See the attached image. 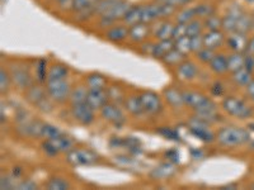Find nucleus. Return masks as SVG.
Returning <instances> with one entry per match:
<instances>
[{"mask_svg": "<svg viewBox=\"0 0 254 190\" xmlns=\"http://www.w3.org/2000/svg\"><path fill=\"white\" fill-rule=\"evenodd\" d=\"M98 155L88 148H72L66 153V162L72 166H89L97 164Z\"/></svg>", "mask_w": 254, "mask_h": 190, "instance_id": "obj_7", "label": "nucleus"}, {"mask_svg": "<svg viewBox=\"0 0 254 190\" xmlns=\"http://www.w3.org/2000/svg\"><path fill=\"white\" fill-rule=\"evenodd\" d=\"M70 112L72 118L75 119L81 126H90L94 122V109L90 107L87 101L76 104H70Z\"/></svg>", "mask_w": 254, "mask_h": 190, "instance_id": "obj_9", "label": "nucleus"}, {"mask_svg": "<svg viewBox=\"0 0 254 190\" xmlns=\"http://www.w3.org/2000/svg\"><path fill=\"white\" fill-rule=\"evenodd\" d=\"M122 147H126L128 152L135 153V155L141 152V143L135 137H126V139H124V146Z\"/></svg>", "mask_w": 254, "mask_h": 190, "instance_id": "obj_42", "label": "nucleus"}, {"mask_svg": "<svg viewBox=\"0 0 254 190\" xmlns=\"http://www.w3.org/2000/svg\"><path fill=\"white\" fill-rule=\"evenodd\" d=\"M231 188H237L235 184H230V185H226V187H222L221 189H231Z\"/></svg>", "mask_w": 254, "mask_h": 190, "instance_id": "obj_60", "label": "nucleus"}, {"mask_svg": "<svg viewBox=\"0 0 254 190\" xmlns=\"http://www.w3.org/2000/svg\"><path fill=\"white\" fill-rule=\"evenodd\" d=\"M165 157L168 158V161L174 162V164H177V162L179 161V155L176 150L167 151V152H165Z\"/></svg>", "mask_w": 254, "mask_h": 190, "instance_id": "obj_55", "label": "nucleus"}, {"mask_svg": "<svg viewBox=\"0 0 254 190\" xmlns=\"http://www.w3.org/2000/svg\"><path fill=\"white\" fill-rule=\"evenodd\" d=\"M125 108L131 115L133 117H139V115L144 114V107H142L141 103V98H140V95H130V96H127L126 100L124 103Z\"/></svg>", "mask_w": 254, "mask_h": 190, "instance_id": "obj_26", "label": "nucleus"}, {"mask_svg": "<svg viewBox=\"0 0 254 190\" xmlns=\"http://www.w3.org/2000/svg\"><path fill=\"white\" fill-rule=\"evenodd\" d=\"M186 60V55L182 52H179L177 48H173L171 52H168L167 55L163 58V63L169 67H177L179 63H182Z\"/></svg>", "mask_w": 254, "mask_h": 190, "instance_id": "obj_32", "label": "nucleus"}, {"mask_svg": "<svg viewBox=\"0 0 254 190\" xmlns=\"http://www.w3.org/2000/svg\"><path fill=\"white\" fill-rule=\"evenodd\" d=\"M174 47H176V41L173 38H171V40H158V42L154 45L153 57L162 61L168 52H171Z\"/></svg>", "mask_w": 254, "mask_h": 190, "instance_id": "obj_23", "label": "nucleus"}, {"mask_svg": "<svg viewBox=\"0 0 254 190\" xmlns=\"http://www.w3.org/2000/svg\"><path fill=\"white\" fill-rule=\"evenodd\" d=\"M186 36H187V24L176 23L173 31V40L177 41L179 40V38L186 37Z\"/></svg>", "mask_w": 254, "mask_h": 190, "instance_id": "obj_50", "label": "nucleus"}, {"mask_svg": "<svg viewBox=\"0 0 254 190\" xmlns=\"http://www.w3.org/2000/svg\"><path fill=\"white\" fill-rule=\"evenodd\" d=\"M10 81H12L10 74L4 69L0 70V92H1V94H5L8 92Z\"/></svg>", "mask_w": 254, "mask_h": 190, "instance_id": "obj_45", "label": "nucleus"}, {"mask_svg": "<svg viewBox=\"0 0 254 190\" xmlns=\"http://www.w3.org/2000/svg\"><path fill=\"white\" fill-rule=\"evenodd\" d=\"M174 48L178 49L179 52H182L183 55H188L190 52H192L190 51V38L188 36H186V37L177 40Z\"/></svg>", "mask_w": 254, "mask_h": 190, "instance_id": "obj_44", "label": "nucleus"}, {"mask_svg": "<svg viewBox=\"0 0 254 190\" xmlns=\"http://www.w3.org/2000/svg\"><path fill=\"white\" fill-rule=\"evenodd\" d=\"M154 45L155 44H153V42H150V41H144L142 44L139 45L140 53H142V55H145V56H147V55L153 56Z\"/></svg>", "mask_w": 254, "mask_h": 190, "instance_id": "obj_51", "label": "nucleus"}, {"mask_svg": "<svg viewBox=\"0 0 254 190\" xmlns=\"http://www.w3.org/2000/svg\"><path fill=\"white\" fill-rule=\"evenodd\" d=\"M60 135H63V132H61V130L59 127L50 123H44V126H42V132H41V137H42V139H55V137H58V136Z\"/></svg>", "mask_w": 254, "mask_h": 190, "instance_id": "obj_38", "label": "nucleus"}, {"mask_svg": "<svg viewBox=\"0 0 254 190\" xmlns=\"http://www.w3.org/2000/svg\"><path fill=\"white\" fill-rule=\"evenodd\" d=\"M226 41L225 33L222 32V29L219 31H207L203 33V42H205V47L210 49H217L224 45Z\"/></svg>", "mask_w": 254, "mask_h": 190, "instance_id": "obj_20", "label": "nucleus"}, {"mask_svg": "<svg viewBox=\"0 0 254 190\" xmlns=\"http://www.w3.org/2000/svg\"><path fill=\"white\" fill-rule=\"evenodd\" d=\"M141 98L142 107H144V112L149 115H156L163 110L162 99L156 94L155 92L151 90H145L140 94Z\"/></svg>", "mask_w": 254, "mask_h": 190, "instance_id": "obj_12", "label": "nucleus"}, {"mask_svg": "<svg viewBox=\"0 0 254 190\" xmlns=\"http://www.w3.org/2000/svg\"><path fill=\"white\" fill-rule=\"evenodd\" d=\"M246 90H247V95L249 96V99H251L252 101H254V80L252 81L248 87L246 88Z\"/></svg>", "mask_w": 254, "mask_h": 190, "instance_id": "obj_57", "label": "nucleus"}, {"mask_svg": "<svg viewBox=\"0 0 254 190\" xmlns=\"http://www.w3.org/2000/svg\"><path fill=\"white\" fill-rule=\"evenodd\" d=\"M85 87L89 90L107 89V79L98 72H92L85 79Z\"/></svg>", "mask_w": 254, "mask_h": 190, "instance_id": "obj_27", "label": "nucleus"}, {"mask_svg": "<svg viewBox=\"0 0 254 190\" xmlns=\"http://www.w3.org/2000/svg\"><path fill=\"white\" fill-rule=\"evenodd\" d=\"M22 174H23V170H22V169H20L19 166L13 167V170H12V176H13V178L15 179V180H17V179H19L20 176H22Z\"/></svg>", "mask_w": 254, "mask_h": 190, "instance_id": "obj_59", "label": "nucleus"}, {"mask_svg": "<svg viewBox=\"0 0 254 190\" xmlns=\"http://www.w3.org/2000/svg\"><path fill=\"white\" fill-rule=\"evenodd\" d=\"M72 1L74 0H58L56 3L59 4L60 9H63V10H71Z\"/></svg>", "mask_w": 254, "mask_h": 190, "instance_id": "obj_56", "label": "nucleus"}, {"mask_svg": "<svg viewBox=\"0 0 254 190\" xmlns=\"http://www.w3.org/2000/svg\"><path fill=\"white\" fill-rule=\"evenodd\" d=\"M140 22H141V5L131 6L122 19V23L126 24L127 27H131L136 23H140Z\"/></svg>", "mask_w": 254, "mask_h": 190, "instance_id": "obj_28", "label": "nucleus"}, {"mask_svg": "<svg viewBox=\"0 0 254 190\" xmlns=\"http://www.w3.org/2000/svg\"><path fill=\"white\" fill-rule=\"evenodd\" d=\"M156 1H158V3H162V4H169V1H171V0H156Z\"/></svg>", "mask_w": 254, "mask_h": 190, "instance_id": "obj_61", "label": "nucleus"}, {"mask_svg": "<svg viewBox=\"0 0 254 190\" xmlns=\"http://www.w3.org/2000/svg\"><path fill=\"white\" fill-rule=\"evenodd\" d=\"M183 100L187 107L192 108V109H197L201 105L206 103L208 100V98L206 95L201 94L198 92H192V90H185L183 92Z\"/></svg>", "mask_w": 254, "mask_h": 190, "instance_id": "obj_21", "label": "nucleus"}, {"mask_svg": "<svg viewBox=\"0 0 254 190\" xmlns=\"http://www.w3.org/2000/svg\"><path fill=\"white\" fill-rule=\"evenodd\" d=\"M45 188L49 190H67L70 189V183L64 178H51L49 182L45 184Z\"/></svg>", "mask_w": 254, "mask_h": 190, "instance_id": "obj_34", "label": "nucleus"}, {"mask_svg": "<svg viewBox=\"0 0 254 190\" xmlns=\"http://www.w3.org/2000/svg\"><path fill=\"white\" fill-rule=\"evenodd\" d=\"M196 55L197 58H198L202 63H210V61L212 60V57L215 56V51L214 49H210L207 48V47H205V48L201 49V51H199L198 53H196Z\"/></svg>", "mask_w": 254, "mask_h": 190, "instance_id": "obj_49", "label": "nucleus"}, {"mask_svg": "<svg viewBox=\"0 0 254 190\" xmlns=\"http://www.w3.org/2000/svg\"><path fill=\"white\" fill-rule=\"evenodd\" d=\"M107 93H108V99H110V101H112V103L119 104L120 105V104L125 103V100H126L125 93L122 92L121 88L110 87L107 88Z\"/></svg>", "mask_w": 254, "mask_h": 190, "instance_id": "obj_36", "label": "nucleus"}, {"mask_svg": "<svg viewBox=\"0 0 254 190\" xmlns=\"http://www.w3.org/2000/svg\"><path fill=\"white\" fill-rule=\"evenodd\" d=\"M108 93L107 89H101V90H89L88 89V96H87V103L89 104L90 107L94 110H101L104 104L108 103Z\"/></svg>", "mask_w": 254, "mask_h": 190, "instance_id": "obj_19", "label": "nucleus"}, {"mask_svg": "<svg viewBox=\"0 0 254 190\" xmlns=\"http://www.w3.org/2000/svg\"><path fill=\"white\" fill-rule=\"evenodd\" d=\"M243 14H244V10H242L239 6L231 8L226 13L225 17H222V31L226 32V33L237 32V24Z\"/></svg>", "mask_w": 254, "mask_h": 190, "instance_id": "obj_16", "label": "nucleus"}, {"mask_svg": "<svg viewBox=\"0 0 254 190\" xmlns=\"http://www.w3.org/2000/svg\"><path fill=\"white\" fill-rule=\"evenodd\" d=\"M203 29H205V27H203L202 19L196 18V19H193L187 24V36L188 37H193V36L197 35H202Z\"/></svg>", "mask_w": 254, "mask_h": 190, "instance_id": "obj_37", "label": "nucleus"}, {"mask_svg": "<svg viewBox=\"0 0 254 190\" xmlns=\"http://www.w3.org/2000/svg\"><path fill=\"white\" fill-rule=\"evenodd\" d=\"M190 38V51L193 53H198L202 48H205V42H203V33L202 35L193 36Z\"/></svg>", "mask_w": 254, "mask_h": 190, "instance_id": "obj_46", "label": "nucleus"}, {"mask_svg": "<svg viewBox=\"0 0 254 190\" xmlns=\"http://www.w3.org/2000/svg\"><path fill=\"white\" fill-rule=\"evenodd\" d=\"M246 53L254 56V36L252 38H249V42H248V46H247Z\"/></svg>", "mask_w": 254, "mask_h": 190, "instance_id": "obj_58", "label": "nucleus"}, {"mask_svg": "<svg viewBox=\"0 0 254 190\" xmlns=\"http://www.w3.org/2000/svg\"><path fill=\"white\" fill-rule=\"evenodd\" d=\"M208 66H210L211 71L215 72L216 75H224V74L229 72L228 56H225L224 53H215L212 60L208 63Z\"/></svg>", "mask_w": 254, "mask_h": 190, "instance_id": "obj_25", "label": "nucleus"}, {"mask_svg": "<svg viewBox=\"0 0 254 190\" xmlns=\"http://www.w3.org/2000/svg\"><path fill=\"white\" fill-rule=\"evenodd\" d=\"M222 109L229 115L238 119H248L253 115V108L243 99L235 96H228L222 101Z\"/></svg>", "mask_w": 254, "mask_h": 190, "instance_id": "obj_3", "label": "nucleus"}, {"mask_svg": "<svg viewBox=\"0 0 254 190\" xmlns=\"http://www.w3.org/2000/svg\"><path fill=\"white\" fill-rule=\"evenodd\" d=\"M252 26H253V24H252V17L244 12V14L240 17L239 22H238V24H237V31L248 35V32L251 31Z\"/></svg>", "mask_w": 254, "mask_h": 190, "instance_id": "obj_43", "label": "nucleus"}, {"mask_svg": "<svg viewBox=\"0 0 254 190\" xmlns=\"http://www.w3.org/2000/svg\"><path fill=\"white\" fill-rule=\"evenodd\" d=\"M149 36H151L150 24L140 22L133 26L128 27V41L135 45L142 44L144 41H147Z\"/></svg>", "mask_w": 254, "mask_h": 190, "instance_id": "obj_13", "label": "nucleus"}, {"mask_svg": "<svg viewBox=\"0 0 254 190\" xmlns=\"http://www.w3.org/2000/svg\"><path fill=\"white\" fill-rule=\"evenodd\" d=\"M99 0H74L71 12L75 13L78 22H85L92 15L97 14V5Z\"/></svg>", "mask_w": 254, "mask_h": 190, "instance_id": "obj_8", "label": "nucleus"}, {"mask_svg": "<svg viewBox=\"0 0 254 190\" xmlns=\"http://www.w3.org/2000/svg\"><path fill=\"white\" fill-rule=\"evenodd\" d=\"M88 96V88L87 87H78L74 90H71V94H70V104H76V103H83V101H87Z\"/></svg>", "mask_w": 254, "mask_h": 190, "instance_id": "obj_35", "label": "nucleus"}, {"mask_svg": "<svg viewBox=\"0 0 254 190\" xmlns=\"http://www.w3.org/2000/svg\"><path fill=\"white\" fill-rule=\"evenodd\" d=\"M119 0H99L98 5H97V15L101 17L104 13H107Z\"/></svg>", "mask_w": 254, "mask_h": 190, "instance_id": "obj_47", "label": "nucleus"}, {"mask_svg": "<svg viewBox=\"0 0 254 190\" xmlns=\"http://www.w3.org/2000/svg\"><path fill=\"white\" fill-rule=\"evenodd\" d=\"M216 141L224 147H237L251 142V133L242 127H224L217 132Z\"/></svg>", "mask_w": 254, "mask_h": 190, "instance_id": "obj_1", "label": "nucleus"}, {"mask_svg": "<svg viewBox=\"0 0 254 190\" xmlns=\"http://www.w3.org/2000/svg\"><path fill=\"white\" fill-rule=\"evenodd\" d=\"M156 132L169 141L181 142V136H179L178 131L172 128V127H160L159 130H156Z\"/></svg>", "mask_w": 254, "mask_h": 190, "instance_id": "obj_41", "label": "nucleus"}, {"mask_svg": "<svg viewBox=\"0 0 254 190\" xmlns=\"http://www.w3.org/2000/svg\"><path fill=\"white\" fill-rule=\"evenodd\" d=\"M251 189H254V184L251 185Z\"/></svg>", "mask_w": 254, "mask_h": 190, "instance_id": "obj_63", "label": "nucleus"}, {"mask_svg": "<svg viewBox=\"0 0 254 190\" xmlns=\"http://www.w3.org/2000/svg\"><path fill=\"white\" fill-rule=\"evenodd\" d=\"M254 80L253 72L249 71L246 67L237 70V71L231 72V81L240 88H247L252 81Z\"/></svg>", "mask_w": 254, "mask_h": 190, "instance_id": "obj_24", "label": "nucleus"}, {"mask_svg": "<svg viewBox=\"0 0 254 190\" xmlns=\"http://www.w3.org/2000/svg\"><path fill=\"white\" fill-rule=\"evenodd\" d=\"M72 148H74V141L70 137L64 135V133L55 137V139L45 140L42 142V150L50 157H54V156L59 155L61 152L67 153Z\"/></svg>", "mask_w": 254, "mask_h": 190, "instance_id": "obj_4", "label": "nucleus"}, {"mask_svg": "<svg viewBox=\"0 0 254 190\" xmlns=\"http://www.w3.org/2000/svg\"><path fill=\"white\" fill-rule=\"evenodd\" d=\"M188 130L192 135L198 139L199 141L205 142V143H211L216 140V135L210 130V124L205 122L203 119L198 118L197 115L192 117L190 121L187 122Z\"/></svg>", "mask_w": 254, "mask_h": 190, "instance_id": "obj_6", "label": "nucleus"}, {"mask_svg": "<svg viewBox=\"0 0 254 190\" xmlns=\"http://www.w3.org/2000/svg\"><path fill=\"white\" fill-rule=\"evenodd\" d=\"M104 37L110 41L111 44H124L125 41L128 40V27L124 23L113 24L106 31Z\"/></svg>", "mask_w": 254, "mask_h": 190, "instance_id": "obj_15", "label": "nucleus"}, {"mask_svg": "<svg viewBox=\"0 0 254 190\" xmlns=\"http://www.w3.org/2000/svg\"><path fill=\"white\" fill-rule=\"evenodd\" d=\"M35 72H36V80L40 84H46L47 80V60L45 58H38L36 61V66H35Z\"/></svg>", "mask_w": 254, "mask_h": 190, "instance_id": "obj_33", "label": "nucleus"}, {"mask_svg": "<svg viewBox=\"0 0 254 190\" xmlns=\"http://www.w3.org/2000/svg\"><path fill=\"white\" fill-rule=\"evenodd\" d=\"M46 90L49 93L50 98L55 103H65L69 100L71 94V88L67 79H55V80L46 81Z\"/></svg>", "mask_w": 254, "mask_h": 190, "instance_id": "obj_5", "label": "nucleus"}, {"mask_svg": "<svg viewBox=\"0 0 254 190\" xmlns=\"http://www.w3.org/2000/svg\"><path fill=\"white\" fill-rule=\"evenodd\" d=\"M164 98L168 101V104L173 107L174 109H179L183 105H186L185 100H183V92L178 90L177 88L169 87L164 90Z\"/></svg>", "mask_w": 254, "mask_h": 190, "instance_id": "obj_22", "label": "nucleus"}, {"mask_svg": "<svg viewBox=\"0 0 254 190\" xmlns=\"http://www.w3.org/2000/svg\"><path fill=\"white\" fill-rule=\"evenodd\" d=\"M244 61H246V53H243V52H231L230 55L228 56L229 72H234L244 67Z\"/></svg>", "mask_w": 254, "mask_h": 190, "instance_id": "obj_29", "label": "nucleus"}, {"mask_svg": "<svg viewBox=\"0 0 254 190\" xmlns=\"http://www.w3.org/2000/svg\"><path fill=\"white\" fill-rule=\"evenodd\" d=\"M26 99L41 112H50L52 109V99L50 98L46 88L41 87L40 83L26 90Z\"/></svg>", "mask_w": 254, "mask_h": 190, "instance_id": "obj_2", "label": "nucleus"}, {"mask_svg": "<svg viewBox=\"0 0 254 190\" xmlns=\"http://www.w3.org/2000/svg\"><path fill=\"white\" fill-rule=\"evenodd\" d=\"M0 188L3 190H9V189H15L17 188V183H15V179L12 175H1L0 179Z\"/></svg>", "mask_w": 254, "mask_h": 190, "instance_id": "obj_48", "label": "nucleus"}, {"mask_svg": "<svg viewBox=\"0 0 254 190\" xmlns=\"http://www.w3.org/2000/svg\"><path fill=\"white\" fill-rule=\"evenodd\" d=\"M211 94L215 95V96H221L224 94V87H222V84L216 81L211 85Z\"/></svg>", "mask_w": 254, "mask_h": 190, "instance_id": "obj_53", "label": "nucleus"}, {"mask_svg": "<svg viewBox=\"0 0 254 190\" xmlns=\"http://www.w3.org/2000/svg\"><path fill=\"white\" fill-rule=\"evenodd\" d=\"M177 173V166L174 162H162L150 171V178L153 180H168Z\"/></svg>", "mask_w": 254, "mask_h": 190, "instance_id": "obj_17", "label": "nucleus"}, {"mask_svg": "<svg viewBox=\"0 0 254 190\" xmlns=\"http://www.w3.org/2000/svg\"><path fill=\"white\" fill-rule=\"evenodd\" d=\"M244 67L249 71L254 72V56L246 53V61H244Z\"/></svg>", "mask_w": 254, "mask_h": 190, "instance_id": "obj_54", "label": "nucleus"}, {"mask_svg": "<svg viewBox=\"0 0 254 190\" xmlns=\"http://www.w3.org/2000/svg\"><path fill=\"white\" fill-rule=\"evenodd\" d=\"M215 12H216V9H215V6L212 5V4H207V3H202V4H198V5L196 6V13H197V18H199V19H206V18H208L210 15L215 14Z\"/></svg>", "mask_w": 254, "mask_h": 190, "instance_id": "obj_40", "label": "nucleus"}, {"mask_svg": "<svg viewBox=\"0 0 254 190\" xmlns=\"http://www.w3.org/2000/svg\"><path fill=\"white\" fill-rule=\"evenodd\" d=\"M225 42L231 52H243V53H246L249 37L248 35L242 33V32H231V33H229L228 37H226Z\"/></svg>", "mask_w": 254, "mask_h": 190, "instance_id": "obj_14", "label": "nucleus"}, {"mask_svg": "<svg viewBox=\"0 0 254 190\" xmlns=\"http://www.w3.org/2000/svg\"><path fill=\"white\" fill-rule=\"evenodd\" d=\"M177 78L182 81H190L193 80L198 74V67L192 61L185 60L182 63H179L177 66Z\"/></svg>", "mask_w": 254, "mask_h": 190, "instance_id": "obj_18", "label": "nucleus"}, {"mask_svg": "<svg viewBox=\"0 0 254 190\" xmlns=\"http://www.w3.org/2000/svg\"><path fill=\"white\" fill-rule=\"evenodd\" d=\"M101 117L108 123L113 124L115 127H122L126 123V117H125L124 112L121 110L119 104H115L112 101L104 104L101 108Z\"/></svg>", "mask_w": 254, "mask_h": 190, "instance_id": "obj_11", "label": "nucleus"}, {"mask_svg": "<svg viewBox=\"0 0 254 190\" xmlns=\"http://www.w3.org/2000/svg\"><path fill=\"white\" fill-rule=\"evenodd\" d=\"M9 74H10L12 81L18 89L27 90L29 87L33 85V80H32V76L29 74V70L24 65L14 63L12 67H9Z\"/></svg>", "mask_w": 254, "mask_h": 190, "instance_id": "obj_10", "label": "nucleus"}, {"mask_svg": "<svg viewBox=\"0 0 254 190\" xmlns=\"http://www.w3.org/2000/svg\"><path fill=\"white\" fill-rule=\"evenodd\" d=\"M251 146H252V150L254 151V141H252V144H251Z\"/></svg>", "mask_w": 254, "mask_h": 190, "instance_id": "obj_62", "label": "nucleus"}, {"mask_svg": "<svg viewBox=\"0 0 254 190\" xmlns=\"http://www.w3.org/2000/svg\"><path fill=\"white\" fill-rule=\"evenodd\" d=\"M15 189H19V190H33V189H37V184H36L33 180L31 179H26V180H22L17 184V188Z\"/></svg>", "mask_w": 254, "mask_h": 190, "instance_id": "obj_52", "label": "nucleus"}, {"mask_svg": "<svg viewBox=\"0 0 254 190\" xmlns=\"http://www.w3.org/2000/svg\"><path fill=\"white\" fill-rule=\"evenodd\" d=\"M69 75V69L63 63H55L50 66L47 72V80H55V79H67ZM46 80V81H47Z\"/></svg>", "mask_w": 254, "mask_h": 190, "instance_id": "obj_30", "label": "nucleus"}, {"mask_svg": "<svg viewBox=\"0 0 254 190\" xmlns=\"http://www.w3.org/2000/svg\"><path fill=\"white\" fill-rule=\"evenodd\" d=\"M203 27H205L207 31H219L222 29V18L217 17L216 14L210 15L208 18L202 20Z\"/></svg>", "mask_w": 254, "mask_h": 190, "instance_id": "obj_39", "label": "nucleus"}, {"mask_svg": "<svg viewBox=\"0 0 254 190\" xmlns=\"http://www.w3.org/2000/svg\"><path fill=\"white\" fill-rule=\"evenodd\" d=\"M197 18V13H196V6H185L177 13L176 20L177 23H183V24H188L190 22H192L193 19Z\"/></svg>", "mask_w": 254, "mask_h": 190, "instance_id": "obj_31", "label": "nucleus"}]
</instances>
